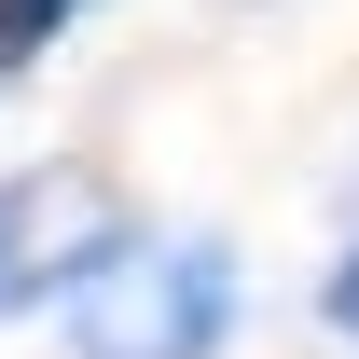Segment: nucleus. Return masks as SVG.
Instances as JSON below:
<instances>
[{
  "instance_id": "obj_1",
  "label": "nucleus",
  "mask_w": 359,
  "mask_h": 359,
  "mask_svg": "<svg viewBox=\"0 0 359 359\" xmlns=\"http://www.w3.org/2000/svg\"><path fill=\"white\" fill-rule=\"evenodd\" d=\"M69 359H208L235 332V249L208 235H111L69 290H55Z\"/></svg>"
},
{
  "instance_id": "obj_2",
  "label": "nucleus",
  "mask_w": 359,
  "mask_h": 359,
  "mask_svg": "<svg viewBox=\"0 0 359 359\" xmlns=\"http://www.w3.org/2000/svg\"><path fill=\"white\" fill-rule=\"evenodd\" d=\"M83 208H97V194H83L69 166H42V180L0 194V304H55V290L111 249V235H55V222H83Z\"/></svg>"
},
{
  "instance_id": "obj_4",
  "label": "nucleus",
  "mask_w": 359,
  "mask_h": 359,
  "mask_svg": "<svg viewBox=\"0 0 359 359\" xmlns=\"http://www.w3.org/2000/svg\"><path fill=\"white\" fill-rule=\"evenodd\" d=\"M332 318H346V332H359V249H346V263H332Z\"/></svg>"
},
{
  "instance_id": "obj_3",
  "label": "nucleus",
  "mask_w": 359,
  "mask_h": 359,
  "mask_svg": "<svg viewBox=\"0 0 359 359\" xmlns=\"http://www.w3.org/2000/svg\"><path fill=\"white\" fill-rule=\"evenodd\" d=\"M69 14H83V0H0V69H28V55H42Z\"/></svg>"
}]
</instances>
